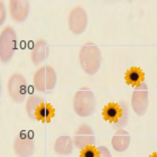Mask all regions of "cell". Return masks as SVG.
<instances>
[{
  "instance_id": "6da1fadb",
  "label": "cell",
  "mask_w": 157,
  "mask_h": 157,
  "mask_svg": "<svg viewBox=\"0 0 157 157\" xmlns=\"http://www.w3.org/2000/svg\"><path fill=\"white\" fill-rule=\"evenodd\" d=\"M78 61L82 70L89 75H94L101 66V51L93 42L85 43L78 53Z\"/></svg>"
},
{
  "instance_id": "7a4b0ae2",
  "label": "cell",
  "mask_w": 157,
  "mask_h": 157,
  "mask_svg": "<svg viewBox=\"0 0 157 157\" xmlns=\"http://www.w3.org/2000/svg\"><path fill=\"white\" fill-rule=\"evenodd\" d=\"M97 108V99L91 89L81 88L76 91L73 99L74 112L80 117H90L93 115Z\"/></svg>"
},
{
  "instance_id": "3957f363",
  "label": "cell",
  "mask_w": 157,
  "mask_h": 157,
  "mask_svg": "<svg viewBox=\"0 0 157 157\" xmlns=\"http://www.w3.org/2000/svg\"><path fill=\"white\" fill-rule=\"evenodd\" d=\"M57 75L51 65H45L38 69L34 75V88L40 93H49L56 86Z\"/></svg>"
},
{
  "instance_id": "277c9868",
  "label": "cell",
  "mask_w": 157,
  "mask_h": 157,
  "mask_svg": "<svg viewBox=\"0 0 157 157\" xmlns=\"http://www.w3.org/2000/svg\"><path fill=\"white\" fill-rule=\"evenodd\" d=\"M17 34L13 27L7 26L0 34V59L2 63H8L16 52Z\"/></svg>"
},
{
  "instance_id": "5b68a950",
  "label": "cell",
  "mask_w": 157,
  "mask_h": 157,
  "mask_svg": "<svg viewBox=\"0 0 157 157\" xmlns=\"http://www.w3.org/2000/svg\"><path fill=\"white\" fill-rule=\"evenodd\" d=\"M7 91L10 99L15 103L20 105L26 99L27 94V81L26 78L19 72L11 74L7 83Z\"/></svg>"
},
{
  "instance_id": "8992f818",
  "label": "cell",
  "mask_w": 157,
  "mask_h": 157,
  "mask_svg": "<svg viewBox=\"0 0 157 157\" xmlns=\"http://www.w3.org/2000/svg\"><path fill=\"white\" fill-rule=\"evenodd\" d=\"M148 105H149L148 86L145 82H143L140 85L135 86V90L131 95V107L136 115L143 117L147 112Z\"/></svg>"
},
{
  "instance_id": "52a82bcc",
  "label": "cell",
  "mask_w": 157,
  "mask_h": 157,
  "mask_svg": "<svg viewBox=\"0 0 157 157\" xmlns=\"http://www.w3.org/2000/svg\"><path fill=\"white\" fill-rule=\"evenodd\" d=\"M69 28L74 35H80L88 26V13L86 10L81 6L74 7L69 15Z\"/></svg>"
},
{
  "instance_id": "ba28073f",
  "label": "cell",
  "mask_w": 157,
  "mask_h": 157,
  "mask_svg": "<svg viewBox=\"0 0 157 157\" xmlns=\"http://www.w3.org/2000/svg\"><path fill=\"white\" fill-rule=\"evenodd\" d=\"M13 148L17 157H30L35 153V141L28 134H20L13 140Z\"/></svg>"
},
{
  "instance_id": "9c48e42d",
  "label": "cell",
  "mask_w": 157,
  "mask_h": 157,
  "mask_svg": "<svg viewBox=\"0 0 157 157\" xmlns=\"http://www.w3.org/2000/svg\"><path fill=\"white\" fill-rule=\"evenodd\" d=\"M74 146L78 149H83V148L90 147V146H94L95 144V136L94 132L92 130V128L86 124H81L78 128V130L74 132Z\"/></svg>"
},
{
  "instance_id": "30bf717a",
  "label": "cell",
  "mask_w": 157,
  "mask_h": 157,
  "mask_svg": "<svg viewBox=\"0 0 157 157\" xmlns=\"http://www.w3.org/2000/svg\"><path fill=\"white\" fill-rule=\"evenodd\" d=\"M29 1L26 0H10L9 13L13 21L18 24L24 23L29 13Z\"/></svg>"
},
{
  "instance_id": "8fae6325",
  "label": "cell",
  "mask_w": 157,
  "mask_h": 157,
  "mask_svg": "<svg viewBox=\"0 0 157 157\" xmlns=\"http://www.w3.org/2000/svg\"><path fill=\"white\" fill-rule=\"evenodd\" d=\"M49 55V46L45 39H37L35 40L30 52V59L34 65H39Z\"/></svg>"
},
{
  "instance_id": "7c38bea8",
  "label": "cell",
  "mask_w": 157,
  "mask_h": 157,
  "mask_svg": "<svg viewBox=\"0 0 157 157\" xmlns=\"http://www.w3.org/2000/svg\"><path fill=\"white\" fill-rule=\"evenodd\" d=\"M130 135L124 129H118L111 139V146L116 151H126L130 145Z\"/></svg>"
},
{
  "instance_id": "4fadbf2b",
  "label": "cell",
  "mask_w": 157,
  "mask_h": 157,
  "mask_svg": "<svg viewBox=\"0 0 157 157\" xmlns=\"http://www.w3.org/2000/svg\"><path fill=\"white\" fill-rule=\"evenodd\" d=\"M74 148L73 138L70 136H59L54 143V151L59 156H69L72 154Z\"/></svg>"
},
{
  "instance_id": "5bb4252c",
  "label": "cell",
  "mask_w": 157,
  "mask_h": 157,
  "mask_svg": "<svg viewBox=\"0 0 157 157\" xmlns=\"http://www.w3.org/2000/svg\"><path fill=\"white\" fill-rule=\"evenodd\" d=\"M122 113H124L122 107L118 103H115V102L108 103L102 111L103 118L109 122H118L120 120V118H122Z\"/></svg>"
},
{
  "instance_id": "9a60e30c",
  "label": "cell",
  "mask_w": 157,
  "mask_h": 157,
  "mask_svg": "<svg viewBox=\"0 0 157 157\" xmlns=\"http://www.w3.org/2000/svg\"><path fill=\"white\" fill-rule=\"evenodd\" d=\"M44 99L40 95L37 94H30L26 101V112L27 116L32 120H36V112L39 109V107L44 103Z\"/></svg>"
},
{
  "instance_id": "2e32d148",
  "label": "cell",
  "mask_w": 157,
  "mask_h": 157,
  "mask_svg": "<svg viewBox=\"0 0 157 157\" xmlns=\"http://www.w3.org/2000/svg\"><path fill=\"white\" fill-rule=\"evenodd\" d=\"M145 74L144 72L141 71L139 67L137 66H134V67H130L128 70L126 74H124V80L129 85H132V86H137V85H140L143 82H144Z\"/></svg>"
},
{
  "instance_id": "e0dca14e",
  "label": "cell",
  "mask_w": 157,
  "mask_h": 157,
  "mask_svg": "<svg viewBox=\"0 0 157 157\" xmlns=\"http://www.w3.org/2000/svg\"><path fill=\"white\" fill-rule=\"evenodd\" d=\"M54 115H55V109L49 103L44 102L36 112V120L42 121V122H49Z\"/></svg>"
},
{
  "instance_id": "ac0fdd59",
  "label": "cell",
  "mask_w": 157,
  "mask_h": 157,
  "mask_svg": "<svg viewBox=\"0 0 157 157\" xmlns=\"http://www.w3.org/2000/svg\"><path fill=\"white\" fill-rule=\"evenodd\" d=\"M80 157H98V148H95L94 146L83 148L81 149Z\"/></svg>"
},
{
  "instance_id": "d6986e66",
  "label": "cell",
  "mask_w": 157,
  "mask_h": 157,
  "mask_svg": "<svg viewBox=\"0 0 157 157\" xmlns=\"http://www.w3.org/2000/svg\"><path fill=\"white\" fill-rule=\"evenodd\" d=\"M98 157H112V155L105 146H100L98 147Z\"/></svg>"
},
{
  "instance_id": "ffe728a7",
  "label": "cell",
  "mask_w": 157,
  "mask_h": 157,
  "mask_svg": "<svg viewBox=\"0 0 157 157\" xmlns=\"http://www.w3.org/2000/svg\"><path fill=\"white\" fill-rule=\"evenodd\" d=\"M0 25H2L5 19H6V9H5V6H3V2L1 1L0 2Z\"/></svg>"
},
{
  "instance_id": "44dd1931",
  "label": "cell",
  "mask_w": 157,
  "mask_h": 157,
  "mask_svg": "<svg viewBox=\"0 0 157 157\" xmlns=\"http://www.w3.org/2000/svg\"><path fill=\"white\" fill-rule=\"evenodd\" d=\"M149 157H157V151H155V153H153V154H151Z\"/></svg>"
}]
</instances>
